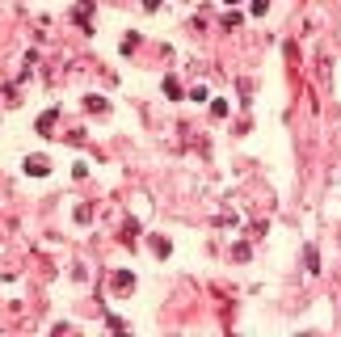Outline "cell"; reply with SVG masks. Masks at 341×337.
Instances as JSON below:
<instances>
[{"mask_svg":"<svg viewBox=\"0 0 341 337\" xmlns=\"http://www.w3.org/2000/svg\"><path fill=\"white\" fill-rule=\"evenodd\" d=\"M26 173H30V177H42V173H46V161H42V156H30V161H26Z\"/></svg>","mask_w":341,"mask_h":337,"instance_id":"cell-1","label":"cell"},{"mask_svg":"<svg viewBox=\"0 0 341 337\" xmlns=\"http://www.w3.org/2000/svg\"><path fill=\"white\" fill-rule=\"evenodd\" d=\"M89 13H93V5H80V9H76V21L84 26V34H89Z\"/></svg>","mask_w":341,"mask_h":337,"instance_id":"cell-2","label":"cell"},{"mask_svg":"<svg viewBox=\"0 0 341 337\" xmlns=\"http://www.w3.org/2000/svg\"><path fill=\"white\" fill-rule=\"evenodd\" d=\"M55 118H59V114H55V110H46V114H42V118H38V131H51V127H55Z\"/></svg>","mask_w":341,"mask_h":337,"instance_id":"cell-3","label":"cell"},{"mask_svg":"<svg viewBox=\"0 0 341 337\" xmlns=\"http://www.w3.org/2000/svg\"><path fill=\"white\" fill-rule=\"evenodd\" d=\"M164 93H168V97H173V101L181 97V88H177V80H173V76H168V80H164Z\"/></svg>","mask_w":341,"mask_h":337,"instance_id":"cell-4","label":"cell"},{"mask_svg":"<svg viewBox=\"0 0 341 337\" xmlns=\"http://www.w3.org/2000/svg\"><path fill=\"white\" fill-rule=\"evenodd\" d=\"M131 282H135L131 274H118V278H114V287H118V291H131Z\"/></svg>","mask_w":341,"mask_h":337,"instance_id":"cell-5","label":"cell"}]
</instances>
